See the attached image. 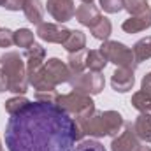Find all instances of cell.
<instances>
[{"label":"cell","instance_id":"ba28073f","mask_svg":"<svg viewBox=\"0 0 151 151\" xmlns=\"http://www.w3.org/2000/svg\"><path fill=\"white\" fill-rule=\"evenodd\" d=\"M69 34H70L69 28L55 25V23L42 21L40 25H37V37L46 40V42H51V44H63L69 37Z\"/></svg>","mask_w":151,"mask_h":151},{"label":"cell","instance_id":"5b68a950","mask_svg":"<svg viewBox=\"0 0 151 151\" xmlns=\"http://www.w3.org/2000/svg\"><path fill=\"white\" fill-rule=\"evenodd\" d=\"M69 84L74 91L84 93V95H99L104 86L106 79L102 72H81V74H72L69 79Z\"/></svg>","mask_w":151,"mask_h":151},{"label":"cell","instance_id":"83f0119b","mask_svg":"<svg viewBox=\"0 0 151 151\" xmlns=\"http://www.w3.org/2000/svg\"><path fill=\"white\" fill-rule=\"evenodd\" d=\"M60 93L56 90H39L35 91V100L39 102H47V104H56Z\"/></svg>","mask_w":151,"mask_h":151},{"label":"cell","instance_id":"836d02e7","mask_svg":"<svg viewBox=\"0 0 151 151\" xmlns=\"http://www.w3.org/2000/svg\"><path fill=\"white\" fill-rule=\"evenodd\" d=\"M135 151H151V148L150 146H141V144H139V148H137Z\"/></svg>","mask_w":151,"mask_h":151},{"label":"cell","instance_id":"44dd1931","mask_svg":"<svg viewBox=\"0 0 151 151\" xmlns=\"http://www.w3.org/2000/svg\"><path fill=\"white\" fill-rule=\"evenodd\" d=\"M62 46H63L69 53H76V51L84 49V47H86V35H84V32H81V30H70L67 40H65Z\"/></svg>","mask_w":151,"mask_h":151},{"label":"cell","instance_id":"277c9868","mask_svg":"<svg viewBox=\"0 0 151 151\" xmlns=\"http://www.w3.org/2000/svg\"><path fill=\"white\" fill-rule=\"evenodd\" d=\"M100 51L104 53V56L107 58L109 63H114L119 69H128V70H135L137 69V62L134 56V51L125 46L123 42L118 40H104L100 46Z\"/></svg>","mask_w":151,"mask_h":151},{"label":"cell","instance_id":"d6a6232c","mask_svg":"<svg viewBox=\"0 0 151 151\" xmlns=\"http://www.w3.org/2000/svg\"><path fill=\"white\" fill-rule=\"evenodd\" d=\"M141 86H148V88H151V72H148V74L142 77V83H141Z\"/></svg>","mask_w":151,"mask_h":151},{"label":"cell","instance_id":"4fadbf2b","mask_svg":"<svg viewBox=\"0 0 151 151\" xmlns=\"http://www.w3.org/2000/svg\"><path fill=\"white\" fill-rule=\"evenodd\" d=\"M150 27H151V7L148 11H144L142 14L130 16L121 25L123 32H127V34H137V32H142V30H146Z\"/></svg>","mask_w":151,"mask_h":151},{"label":"cell","instance_id":"603a6c76","mask_svg":"<svg viewBox=\"0 0 151 151\" xmlns=\"http://www.w3.org/2000/svg\"><path fill=\"white\" fill-rule=\"evenodd\" d=\"M134 56H135V62L141 63V62H146L151 58V37H144L141 40H137L134 44Z\"/></svg>","mask_w":151,"mask_h":151},{"label":"cell","instance_id":"d6986e66","mask_svg":"<svg viewBox=\"0 0 151 151\" xmlns=\"http://www.w3.org/2000/svg\"><path fill=\"white\" fill-rule=\"evenodd\" d=\"M107 58L104 56V53L100 49H90L86 55V69H90L91 72H102L107 65Z\"/></svg>","mask_w":151,"mask_h":151},{"label":"cell","instance_id":"30bf717a","mask_svg":"<svg viewBox=\"0 0 151 151\" xmlns=\"http://www.w3.org/2000/svg\"><path fill=\"white\" fill-rule=\"evenodd\" d=\"M44 58H46V49L34 42L27 51H25V65H27V77L30 79L32 76H35L44 67Z\"/></svg>","mask_w":151,"mask_h":151},{"label":"cell","instance_id":"484cf974","mask_svg":"<svg viewBox=\"0 0 151 151\" xmlns=\"http://www.w3.org/2000/svg\"><path fill=\"white\" fill-rule=\"evenodd\" d=\"M125 9L128 11L130 16H137V14H142L144 11H148L150 4H148V0H125Z\"/></svg>","mask_w":151,"mask_h":151},{"label":"cell","instance_id":"8fae6325","mask_svg":"<svg viewBox=\"0 0 151 151\" xmlns=\"http://www.w3.org/2000/svg\"><path fill=\"white\" fill-rule=\"evenodd\" d=\"M44 69H46V72H47L51 83H53L55 86H58V84H62V83H69V79H70V76H72L70 70H69V67H67V63L62 62L60 58H49V60L44 63Z\"/></svg>","mask_w":151,"mask_h":151},{"label":"cell","instance_id":"7c38bea8","mask_svg":"<svg viewBox=\"0 0 151 151\" xmlns=\"http://www.w3.org/2000/svg\"><path fill=\"white\" fill-rule=\"evenodd\" d=\"M135 70H128V69H116L113 72V77H111V86H113L114 91L118 93H127L132 90L134 83H135V76H134Z\"/></svg>","mask_w":151,"mask_h":151},{"label":"cell","instance_id":"ac0fdd59","mask_svg":"<svg viewBox=\"0 0 151 151\" xmlns=\"http://www.w3.org/2000/svg\"><path fill=\"white\" fill-rule=\"evenodd\" d=\"M23 12H25V18L34 25H40L44 19V7L40 0H27Z\"/></svg>","mask_w":151,"mask_h":151},{"label":"cell","instance_id":"e0dca14e","mask_svg":"<svg viewBox=\"0 0 151 151\" xmlns=\"http://www.w3.org/2000/svg\"><path fill=\"white\" fill-rule=\"evenodd\" d=\"M104 114V121H106V127H107V135L109 137H116L121 130H123V116L118 113V111H102Z\"/></svg>","mask_w":151,"mask_h":151},{"label":"cell","instance_id":"7a4b0ae2","mask_svg":"<svg viewBox=\"0 0 151 151\" xmlns=\"http://www.w3.org/2000/svg\"><path fill=\"white\" fill-rule=\"evenodd\" d=\"M0 67L9 81V91L25 95L28 91V77H27V65L19 53L5 51L0 56Z\"/></svg>","mask_w":151,"mask_h":151},{"label":"cell","instance_id":"8992f818","mask_svg":"<svg viewBox=\"0 0 151 151\" xmlns=\"http://www.w3.org/2000/svg\"><path fill=\"white\" fill-rule=\"evenodd\" d=\"M76 123L79 125L83 135H90V137H106L107 135V127H106L102 111L95 109L88 118L76 119Z\"/></svg>","mask_w":151,"mask_h":151},{"label":"cell","instance_id":"2e32d148","mask_svg":"<svg viewBox=\"0 0 151 151\" xmlns=\"http://www.w3.org/2000/svg\"><path fill=\"white\" fill-rule=\"evenodd\" d=\"M130 104L139 113H151V88L141 86V90L132 95Z\"/></svg>","mask_w":151,"mask_h":151},{"label":"cell","instance_id":"f546056e","mask_svg":"<svg viewBox=\"0 0 151 151\" xmlns=\"http://www.w3.org/2000/svg\"><path fill=\"white\" fill-rule=\"evenodd\" d=\"M14 44V32L9 28H0V47H11Z\"/></svg>","mask_w":151,"mask_h":151},{"label":"cell","instance_id":"8d00e7d4","mask_svg":"<svg viewBox=\"0 0 151 151\" xmlns=\"http://www.w3.org/2000/svg\"><path fill=\"white\" fill-rule=\"evenodd\" d=\"M0 151H4V148H2V141H0Z\"/></svg>","mask_w":151,"mask_h":151},{"label":"cell","instance_id":"6da1fadb","mask_svg":"<svg viewBox=\"0 0 151 151\" xmlns=\"http://www.w3.org/2000/svg\"><path fill=\"white\" fill-rule=\"evenodd\" d=\"M83 137L70 114L58 104L39 100L11 114L5 125V146L9 151H72Z\"/></svg>","mask_w":151,"mask_h":151},{"label":"cell","instance_id":"f1b7e54d","mask_svg":"<svg viewBox=\"0 0 151 151\" xmlns=\"http://www.w3.org/2000/svg\"><path fill=\"white\" fill-rule=\"evenodd\" d=\"M99 2H100V7L109 14H116L125 9V0H99Z\"/></svg>","mask_w":151,"mask_h":151},{"label":"cell","instance_id":"e575fe53","mask_svg":"<svg viewBox=\"0 0 151 151\" xmlns=\"http://www.w3.org/2000/svg\"><path fill=\"white\" fill-rule=\"evenodd\" d=\"M83 4H93V0H81Z\"/></svg>","mask_w":151,"mask_h":151},{"label":"cell","instance_id":"9c48e42d","mask_svg":"<svg viewBox=\"0 0 151 151\" xmlns=\"http://www.w3.org/2000/svg\"><path fill=\"white\" fill-rule=\"evenodd\" d=\"M47 12L60 23H67L76 16L74 0H47Z\"/></svg>","mask_w":151,"mask_h":151},{"label":"cell","instance_id":"3957f363","mask_svg":"<svg viewBox=\"0 0 151 151\" xmlns=\"http://www.w3.org/2000/svg\"><path fill=\"white\" fill-rule=\"evenodd\" d=\"M56 104L65 113L70 114L74 119L88 118L90 114L95 111V102L91 100V97L90 95H84V93H79V91H74V90L70 93L60 95Z\"/></svg>","mask_w":151,"mask_h":151},{"label":"cell","instance_id":"cb8c5ba5","mask_svg":"<svg viewBox=\"0 0 151 151\" xmlns=\"http://www.w3.org/2000/svg\"><path fill=\"white\" fill-rule=\"evenodd\" d=\"M14 44L18 47H25L28 49L34 44V32L30 28H19L14 32Z\"/></svg>","mask_w":151,"mask_h":151},{"label":"cell","instance_id":"52a82bcc","mask_svg":"<svg viewBox=\"0 0 151 151\" xmlns=\"http://www.w3.org/2000/svg\"><path fill=\"white\" fill-rule=\"evenodd\" d=\"M139 148V139L134 132V123H125L123 132L113 137L111 151H135Z\"/></svg>","mask_w":151,"mask_h":151},{"label":"cell","instance_id":"d590c367","mask_svg":"<svg viewBox=\"0 0 151 151\" xmlns=\"http://www.w3.org/2000/svg\"><path fill=\"white\" fill-rule=\"evenodd\" d=\"M4 4H5V0H0V5H2V7H4Z\"/></svg>","mask_w":151,"mask_h":151},{"label":"cell","instance_id":"1f68e13d","mask_svg":"<svg viewBox=\"0 0 151 151\" xmlns=\"http://www.w3.org/2000/svg\"><path fill=\"white\" fill-rule=\"evenodd\" d=\"M4 91H9V81H7V76L4 74L2 67H0V93Z\"/></svg>","mask_w":151,"mask_h":151},{"label":"cell","instance_id":"7402d4cb","mask_svg":"<svg viewBox=\"0 0 151 151\" xmlns=\"http://www.w3.org/2000/svg\"><path fill=\"white\" fill-rule=\"evenodd\" d=\"M90 32H91V35L95 39H99V40H109L111 37V34H113V25H111V21L107 19V18H100L91 28H90Z\"/></svg>","mask_w":151,"mask_h":151},{"label":"cell","instance_id":"5bb4252c","mask_svg":"<svg viewBox=\"0 0 151 151\" xmlns=\"http://www.w3.org/2000/svg\"><path fill=\"white\" fill-rule=\"evenodd\" d=\"M100 18H102L100 9H99L97 5H93V4H81V5L76 9V19H77L83 27L91 28Z\"/></svg>","mask_w":151,"mask_h":151},{"label":"cell","instance_id":"4316f807","mask_svg":"<svg viewBox=\"0 0 151 151\" xmlns=\"http://www.w3.org/2000/svg\"><path fill=\"white\" fill-rule=\"evenodd\" d=\"M72 151H107V150L102 142H99L95 139H86V141H79Z\"/></svg>","mask_w":151,"mask_h":151},{"label":"cell","instance_id":"ffe728a7","mask_svg":"<svg viewBox=\"0 0 151 151\" xmlns=\"http://www.w3.org/2000/svg\"><path fill=\"white\" fill-rule=\"evenodd\" d=\"M86 55H88L86 49H81V51H76V53H69L67 67H69L70 74L84 72V69H86Z\"/></svg>","mask_w":151,"mask_h":151},{"label":"cell","instance_id":"4dcf8cb0","mask_svg":"<svg viewBox=\"0 0 151 151\" xmlns=\"http://www.w3.org/2000/svg\"><path fill=\"white\" fill-rule=\"evenodd\" d=\"M25 4H27V0H5L4 7L7 11H19L25 7Z\"/></svg>","mask_w":151,"mask_h":151},{"label":"cell","instance_id":"9a60e30c","mask_svg":"<svg viewBox=\"0 0 151 151\" xmlns=\"http://www.w3.org/2000/svg\"><path fill=\"white\" fill-rule=\"evenodd\" d=\"M134 132L139 141L151 142V114L141 113L134 121Z\"/></svg>","mask_w":151,"mask_h":151},{"label":"cell","instance_id":"d4e9b609","mask_svg":"<svg viewBox=\"0 0 151 151\" xmlns=\"http://www.w3.org/2000/svg\"><path fill=\"white\" fill-rule=\"evenodd\" d=\"M30 104V100L25 97V95H18V97H12V99H9L5 104H4V107H5V111L9 113V116L11 114H16V113H19L23 107H27Z\"/></svg>","mask_w":151,"mask_h":151}]
</instances>
